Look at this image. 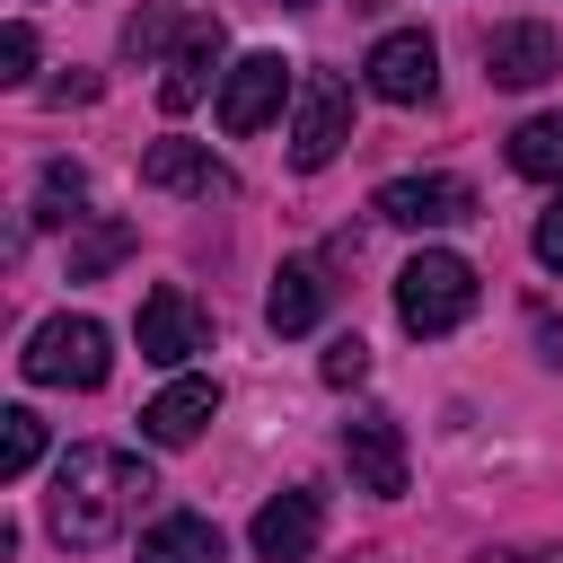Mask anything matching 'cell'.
<instances>
[{
	"label": "cell",
	"mask_w": 563,
	"mask_h": 563,
	"mask_svg": "<svg viewBox=\"0 0 563 563\" xmlns=\"http://www.w3.org/2000/svg\"><path fill=\"white\" fill-rule=\"evenodd\" d=\"M150 493H158V484H150V466H141L132 449L79 440V449L53 466V501H44V519H53L62 545L97 554V545H114V537L132 528V510H141Z\"/></svg>",
	"instance_id": "6da1fadb"
},
{
	"label": "cell",
	"mask_w": 563,
	"mask_h": 563,
	"mask_svg": "<svg viewBox=\"0 0 563 563\" xmlns=\"http://www.w3.org/2000/svg\"><path fill=\"white\" fill-rule=\"evenodd\" d=\"M466 317H475V264L449 246H422L396 273V325L405 334H457Z\"/></svg>",
	"instance_id": "7a4b0ae2"
},
{
	"label": "cell",
	"mask_w": 563,
	"mask_h": 563,
	"mask_svg": "<svg viewBox=\"0 0 563 563\" xmlns=\"http://www.w3.org/2000/svg\"><path fill=\"white\" fill-rule=\"evenodd\" d=\"M18 369H26L35 387H106L114 334H106L97 317H44V325L26 334V352H18Z\"/></svg>",
	"instance_id": "3957f363"
},
{
	"label": "cell",
	"mask_w": 563,
	"mask_h": 563,
	"mask_svg": "<svg viewBox=\"0 0 563 563\" xmlns=\"http://www.w3.org/2000/svg\"><path fill=\"white\" fill-rule=\"evenodd\" d=\"M343 141H352V79L308 70V79H299V97H290V167H308V176H317Z\"/></svg>",
	"instance_id": "277c9868"
},
{
	"label": "cell",
	"mask_w": 563,
	"mask_h": 563,
	"mask_svg": "<svg viewBox=\"0 0 563 563\" xmlns=\"http://www.w3.org/2000/svg\"><path fill=\"white\" fill-rule=\"evenodd\" d=\"M343 466H352V484H361V493L396 501V493L413 484V457H405V422H396L387 405H361V413L343 422Z\"/></svg>",
	"instance_id": "5b68a950"
},
{
	"label": "cell",
	"mask_w": 563,
	"mask_h": 563,
	"mask_svg": "<svg viewBox=\"0 0 563 563\" xmlns=\"http://www.w3.org/2000/svg\"><path fill=\"white\" fill-rule=\"evenodd\" d=\"M369 211L378 220H396V229H457V220H475V185L466 176H387L378 194H369Z\"/></svg>",
	"instance_id": "8992f818"
},
{
	"label": "cell",
	"mask_w": 563,
	"mask_h": 563,
	"mask_svg": "<svg viewBox=\"0 0 563 563\" xmlns=\"http://www.w3.org/2000/svg\"><path fill=\"white\" fill-rule=\"evenodd\" d=\"M361 79H369V97H387V106H422V97L440 88V44H431L422 26H396V35L369 44Z\"/></svg>",
	"instance_id": "52a82bcc"
},
{
	"label": "cell",
	"mask_w": 563,
	"mask_h": 563,
	"mask_svg": "<svg viewBox=\"0 0 563 563\" xmlns=\"http://www.w3.org/2000/svg\"><path fill=\"white\" fill-rule=\"evenodd\" d=\"M282 97H299V79H290V62L282 53H246V62H229V79H220V132H264L273 114H282Z\"/></svg>",
	"instance_id": "ba28073f"
},
{
	"label": "cell",
	"mask_w": 563,
	"mask_h": 563,
	"mask_svg": "<svg viewBox=\"0 0 563 563\" xmlns=\"http://www.w3.org/2000/svg\"><path fill=\"white\" fill-rule=\"evenodd\" d=\"M554 70H563V44H554L545 18H510V26L484 35V79L493 88H545Z\"/></svg>",
	"instance_id": "9c48e42d"
},
{
	"label": "cell",
	"mask_w": 563,
	"mask_h": 563,
	"mask_svg": "<svg viewBox=\"0 0 563 563\" xmlns=\"http://www.w3.org/2000/svg\"><path fill=\"white\" fill-rule=\"evenodd\" d=\"M220 53H229V26L194 9V26L176 35V53L158 62V70H167V79H158V106H167V114L202 106V97H211V79H229V70H220Z\"/></svg>",
	"instance_id": "30bf717a"
},
{
	"label": "cell",
	"mask_w": 563,
	"mask_h": 563,
	"mask_svg": "<svg viewBox=\"0 0 563 563\" xmlns=\"http://www.w3.org/2000/svg\"><path fill=\"white\" fill-rule=\"evenodd\" d=\"M194 352H211V317L176 290V282H158L150 299H141V361H158V369H185Z\"/></svg>",
	"instance_id": "8fae6325"
},
{
	"label": "cell",
	"mask_w": 563,
	"mask_h": 563,
	"mask_svg": "<svg viewBox=\"0 0 563 563\" xmlns=\"http://www.w3.org/2000/svg\"><path fill=\"white\" fill-rule=\"evenodd\" d=\"M317 537H325V510H317V493H308V484L273 493V501L255 510V528H246V545H255L264 563H308V554H317Z\"/></svg>",
	"instance_id": "7c38bea8"
},
{
	"label": "cell",
	"mask_w": 563,
	"mask_h": 563,
	"mask_svg": "<svg viewBox=\"0 0 563 563\" xmlns=\"http://www.w3.org/2000/svg\"><path fill=\"white\" fill-rule=\"evenodd\" d=\"M141 185H150V194H194V202L238 194V176H229L202 141H150V150H141Z\"/></svg>",
	"instance_id": "4fadbf2b"
},
{
	"label": "cell",
	"mask_w": 563,
	"mask_h": 563,
	"mask_svg": "<svg viewBox=\"0 0 563 563\" xmlns=\"http://www.w3.org/2000/svg\"><path fill=\"white\" fill-rule=\"evenodd\" d=\"M325 308H334V282H325L317 255H290L273 273V290H264V325L273 334H308V325H325Z\"/></svg>",
	"instance_id": "5bb4252c"
},
{
	"label": "cell",
	"mask_w": 563,
	"mask_h": 563,
	"mask_svg": "<svg viewBox=\"0 0 563 563\" xmlns=\"http://www.w3.org/2000/svg\"><path fill=\"white\" fill-rule=\"evenodd\" d=\"M220 413V378H167L150 405H141V440H158V449H185V440H202V422Z\"/></svg>",
	"instance_id": "9a60e30c"
},
{
	"label": "cell",
	"mask_w": 563,
	"mask_h": 563,
	"mask_svg": "<svg viewBox=\"0 0 563 563\" xmlns=\"http://www.w3.org/2000/svg\"><path fill=\"white\" fill-rule=\"evenodd\" d=\"M141 563H229V545H220V528L202 510H167V519H150Z\"/></svg>",
	"instance_id": "2e32d148"
},
{
	"label": "cell",
	"mask_w": 563,
	"mask_h": 563,
	"mask_svg": "<svg viewBox=\"0 0 563 563\" xmlns=\"http://www.w3.org/2000/svg\"><path fill=\"white\" fill-rule=\"evenodd\" d=\"M185 26H194V9H185V0H141V9L123 18V62H141V70H150V62H167Z\"/></svg>",
	"instance_id": "e0dca14e"
},
{
	"label": "cell",
	"mask_w": 563,
	"mask_h": 563,
	"mask_svg": "<svg viewBox=\"0 0 563 563\" xmlns=\"http://www.w3.org/2000/svg\"><path fill=\"white\" fill-rule=\"evenodd\" d=\"M35 229H79L88 220V176L70 167V158H53L44 176H35V211H26Z\"/></svg>",
	"instance_id": "ac0fdd59"
},
{
	"label": "cell",
	"mask_w": 563,
	"mask_h": 563,
	"mask_svg": "<svg viewBox=\"0 0 563 563\" xmlns=\"http://www.w3.org/2000/svg\"><path fill=\"white\" fill-rule=\"evenodd\" d=\"M510 167L537 176V185H563V106H554V114H528V123L510 132Z\"/></svg>",
	"instance_id": "d6986e66"
},
{
	"label": "cell",
	"mask_w": 563,
	"mask_h": 563,
	"mask_svg": "<svg viewBox=\"0 0 563 563\" xmlns=\"http://www.w3.org/2000/svg\"><path fill=\"white\" fill-rule=\"evenodd\" d=\"M132 246H141V229H132V220H88V229H79V246H70V282H97V273H114Z\"/></svg>",
	"instance_id": "ffe728a7"
},
{
	"label": "cell",
	"mask_w": 563,
	"mask_h": 563,
	"mask_svg": "<svg viewBox=\"0 0 563 563\" xmlns=\"http://www.w3.org/2000/svg\"><path fill=\"white\" fill-rule=\"evenodd\" d=\"M35 457H44V413L9 405V413H0V475L18 484V475H35Z\"/></svg>",
	"instance_id": "44dd1931"
},
{
	"label": "cell",
	"mask_w": 563,
	"mask_h": 563,
	"mask_svg": "<svg viewBox=\"0 0 563 563\" xmlns=\"http://www.w3.org/2000/svg\"><path fill=\"white\" fill-rule=\"evenodd\" d=\"M361 378H369V343L361 334H334L325 343V387H361Z\"/></svg>",
	"instance_id": "7402d4cb"
},
{
	"label": "cell",
	"mask_w": 563,
	"mask_h": 563,
	"mask_svg": "<svg viewBox=\"0 0 563 563\" xmlns=\"http://www.w3.org/2000/svg\"><path fill=\"white\" fill-rule=\"evenodd\" d=\"M26 70H35V26H26V18H9V35H0V79H9V88H26Z\"/></svg>",
	"instance_id": "603a6c76"
},
{
	"label": "cell",
	"mask_w": 563,
	"mask_h": 563,
	"mask_svg": "<svg viewBox=\"0 0 563 563\" xmlns=\"http://www.w3.org/2000/svg\"><path fill=\"white\" fill-rule=\"evenodd\" d=\"M537 264H545V273H563V194L537 211Z\"/></svg>",
	"instance_id": "cb8c5ba5"
},
{
	"label": "cell",
	"mask_w": 563,
	"mask_h": 563,
	"mask_svg": "<svg viewBox=\"0 0 563 563\" xmlns=\"http://www.w3.org/2000/svg\"><path fill=\"white\" fill-rule=\"evenodd\" d=\"M528 325H537V352L563 361V317H554V308H528Z\"/></svg>",
	"instance_id": "d4e9b609"
},
{
	"label": "cell",
	"mask_w": 563,
	"mask_h": 563,
	"mask_svg": "<svg viewBox=\"0 0 563 563\" xmlns=\"http://www.w3.org/2000/svg\"><path fill=\"white\" fill-rule=\"evenodd\" d=\"M475 563H563V545H501V554H475Z\"/></svg>",
	"instance_id": "484cf974"
},
{
	"label": "cell",
	"mask_w": 563,
	"mask_h": 563,
	"mask_svg": "<svg viewBox=\"0 0 563 563\" xmlns=\"http://www.w3.org/2000/svg\"><path fill=\"white\" fill-rule=\"evenodd\" d=\"M282 9H308V0H282Z\"/></svg>",
	"instance_id": "4316f807"
}]
</instances>
